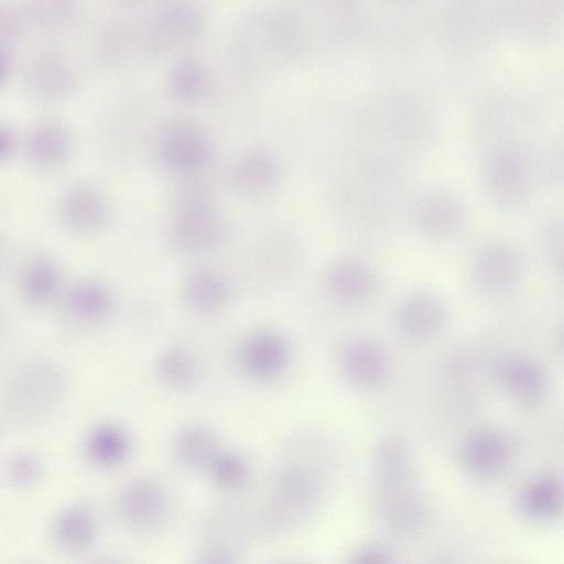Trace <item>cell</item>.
<instances>
[{"mask_svg":"<svg viewBox=\"0 0 564 564\" xmlns=\"http://www.w3.org/2000/svg\"><path fill=\"white\" fill-rule=\"evenodd\" d=\"M68 381L59 367L34 360L19 366L4 389L6 409L14 419L36 421L58 410L66 400Z\"/></svg>","mask_w":564,"mask_h":564,"instance_id":"cell-1","label":"cell"},{"mask_svg":"<svg viewBox=\"0 0 564 564\" xmlns=\"http://www.w3.org/2000/svg\"><path fill=\"white\" fill-rule=\"evenodd\" d=\"M225 234L219 213L198 191L181 198L170 226L175 247L192 253L206 252L221 243Z\"/></svg>","mask_w":564,"mask_h":564,"instance_id":"cell-2","label":"cell"},{"mask_svg":"<svg viewBox=\"0 0 564 564\" xmlns=\"http://www.w3.org/2000/svg\"><path fill=\"white\" fill-rule=\"evenodd\" d=\"M336 366L341 378L358 390H373L389 377L391 359L386 347L368 336L345 339L336 352Z\"/></svg>","mask_w":564,"mask_h":564,"instance_id":"cell-3","label":"cell"},{"mask_svg":"<svg viewBox=\"0 0 564 564\" xmlns=\"http://www.w3.org/2000/svg\"><path fill=\"white\" fill-rule=\"evenodd\" d=\"M522 276L518 253L509 246L494 243L476 253L471 281L477 293L490 300H501L514 292Z\"/></svg>","mask_w":564,"mask_h":564,"instance_id":"cell-4","label":"cell"},{"mask_svg":"<svg viewBox=\"0 0 564 564\" xmlns=\"http://www.w3.org/2000/svg\"><path fill=\"white\" fill-rule=\"evenodd\" d=\"M290 359L285 338L272 330H259L247 336L237 350L242 372L253 380L268 381L280 376Z\"/></svg>","mask_w":564,"mask_h":564,"instance_id":"cell-5","label":"cell"},{"mask_svg":"<svg viewBox=\"0 0 564 564\" xmlns=\"http://www.w3.org/2000/svg\"><path fill=\"white\" fill-rule=\"evenodd\" d=\"M158 150L162 161L170 167L191 171L203 165L208 159L210 142L196 123L174 120L162 129Z\"/></svg>","mask_w":564,"mask_h":564,"instance_id":"cell-6","label":"cell"},{"mask_svg":"<svg viewBox=\"0 0 564 564\" xmlns=\"http://www.w3.org/2000/svg\"><path fill=\"white\" fill-rule=\"evenodd\" d=\"M378 276L375 270L358 258H343L327 269L324 288L333 301L338 304L356 306L370 301L378 290Z\"/></svg>","mask_w":564,"mask_h":564,"instance_id":"cell-7","label":"cell"},{"mask_svg":"<svg viewBox=\"0 0 564 564\" xmlns=\"http://www.w3.org/2000/svg\"><path fill=\"white\" fill-rule=\"evenodd\" d=\"M410 217L420 234L431 238H444L460 228L464 215L459 202L452 194L432 189L415 199Z\"/></svg>","mask_w":564,"mask_h":564,"instance_id":"cell-8","label":"cell"},{"mask_svg":"<svg viewBox=\"0 0 564 564\" xmlns=\"http://www.w3.org/2000/svg\"><path fill=\"white\" fill-rule=\"evenodd\" d=\"M446 311L442 301L427 292H414L401 300L394 313L398 330L413 341L433 338L444 326Z\"/></svg>","mask_w":564,"mask_h":564,"instance_id":"cell-9","label":"cell"},{"mask_svg":"<svg viewBox=\"0 0 564 564\" xmlns=\"http://www.w3.org/2000/svg\"><path fill=\"white\" fill-rule=\"evenodd\" d=\"M63 313L79 326H97L115 313L116 297L112 291L97 281H82L72 285L62 300Z\"/></svg>","mask_w":564,"mask_h":564,"instance_id":"cell-10","label":"cell"},{"mask_svg":"<svg viewBox=\"0 0 564 564\" xmlns=\"http://www.w3.org/2000/svg\"><path fill=\"white\" fill-rule=\"evenodd\" d=\"M283 175L280 159L271 151L250 150L241 154L231 169L236 188L248 196L262 197L280 185Z\"/></svg>","mask_w":564,"mask_h":564,"instance_id":"cell-11","label":"cell"},{"mask_svg":"<svg viewBox=\"0 0 564 564\" xmlns=\"http://www.w3.org/2000/svg\"><path fill=\"white\" fill-rule=\"evenodd\" d=\"M58 212L68 229L83 234L101 228L108 219L105 196L95 186L84 183L73 185L64 192Z\"/></svg>","mask_w":564,"mask_h":564,"instance_id":"cell-12","label":"cell"},{"mask_svg":"<svg viewBox=\"0 0 564 564\" xmlns=\"http://www.w3.org/2000/svg\"><path fill=\"white\" fill-rule=\"evenodd\" d=\"M497 376L512 400L524 408H535L546 397V376L538 364L528 358L512 357L505 360Z\"/></svg>","mask_w":564,"mask_h":564,"instance_id":"cell-13","label":"cell"},{"mask_svg":"<svg viewBox=\"0 0 564 564\" xmlns=\"http://www.w3.org/2000/svg\"><path fill=\"white\" fill-rule=\"evenodd\" d=\"M154 375L164 388L174 392H187L199 384L203 364L192 348L174 345L159 354L154 362Z\"/></svg>","mask_w":564,"mask_h":564,"instance_id":"cell-14","label":"cell"},{"mask_svg":"<svg viewBox=\"0 0 564 564\" xmlns=\"http://www.w3.org/2000/svg\"><path fill=\"white\" fill-rule=\"evenodd\" d=\"M230 296L227 279L216 270L200 268L189 272L181 285V297L185 306L199 314L220 311Z\"/></svg>","mask_w":564,"mask_h":564,"instance_id":"cell-15","label":"cell"},{"mask_svg":"<svg viewBox=\"0 0 564 564\" xmlns=\"http://www.w3.org/2000/svg\"><path fill=\"white\" fill-rule=\"evenodd\" d=\"M200 25L198 11L188 3H171L159 9L150 22V36L154 45L172 46L186 42Z\"/></svg>","mask_w":564,"mask_h":564,"instance_id":"cell-16","label":"cell"},{"mask_svg":"<svg viewBox=\"0 0 564 564\" xmlns=\"http://www.w3.org/2000/svg\"><path fill=\"white\" fill-rule=\"evenodd\" d=\"M61 282L57 265L46 258H36L22 270L18 290L28 304L44 305L58 294Z\"/></svg>","mask_w":564,"mask_h":564,"instance_id":"cell-17","label":"cell"},{"mask_svg":"<svg viewBox=\"0 0 564 564\" xmlns=\"http://www.w3.org/2000/svg\"><path fill=\"white\" fill-rule=\"evenodd\" d=\"M72 70L61 56L45 53L39 56L29 72L31 89L39 96L56 98L66 94L72 87Z\"/></svg>","mask_w":564,"mask_h":564,"instance_id":"cell-18","label":"cell"},{"mask_svg":"<svg viewBox=\"0 0 564 564\" xmlns=\"http://www.w3.org/2000/svg\"><path fill=\"white\" fill-rule=\"evenodd\" d=\"M69 135L58 123L48 121L34 127L26 140L31 160L42 165H53L66 158L69 151Z\"/></svg>","mask_w":564,"mask_h":564,"instance_id":"cell-19","label":"cell"},{"mask_svg":"<svg viewBox=\"0 0 564 564\" xmlns=\"http://www.w3.org/2000/svg\"><path fill=\"white\" fill-rule=\"evenodd\" d=\"M85 445L95 459L113 462L126 454L129 436L121 426L112 422H104L88 432Z\"/></svg>","mask_w":564,"mask_h":564,"instance_id":"cell-20","label":"cell"},{"mask_svg":"<svg viewBox=\"0 0 564 564\" xmlns=\"http://www.w3.org/2000/svg\"><path fill=\"white\" fill-rule=\"evenodd\" d=\"M217 447L214 431L194 422L182 427L175 436L177 455L186 463L197 464L213 456Z\"/></svg>","mask_w":564,"mask_h":564,"instance_id":"cell-21","label":"cell"},{"mask_svg":"<svg viewBox=\"0 0 564 564\" xmlns=\"http://www.w3.org/2000/svg\"><path fill=\"white\" fill-rule=\"evenodd\" d=\"M206 84V73L199 62L194 58L178 61L170 73V87L180 98L197 97Z\"/></svg>","mask_w":564,"mask_h":564,"instance_id":"cell-22","label":"cell"},{"mask_svg":"<svg viewBox=\"0 0 564 564\" xmlns=\"http://www.w3.org/2000/svg\"><path fill=\"white\" fill-rule=\"evenodd\" d=\"M545 247L553 268L564 278V225L554 226L549 230Z\"/></svg>","mask_w":564,"mask_h":564,"instance_id":"cell-23","label":"cell"},{"mask_svg":"<svg viewBox=\"0 0 564 564\" xmlns=\"http://www.w3.org/2000/svg\"><path fill=\"white\" fill-rule=\"evenodd\" d=\"M0 132V152L1 156L4 158L12 150L14 144V138L12 132L7 128H2Z\"/></svg>","mask_w":564,"mask_h":564,"instance_id":"cell-24","label":"cell"},{"mask_svg":"<svg viewBox=\"0 0 564 564\" xmlns=\"http://www.w3.org/2000/svg\"><path fill=\"white\" fill-rule=\"evenodd\" d=\"M557 347L562 356L564 357V323L557 333Z\"/></svg>","mask_w":564,"mask_h":564,"instance_id":"cell-25","label":"cell"}]
</instances>
